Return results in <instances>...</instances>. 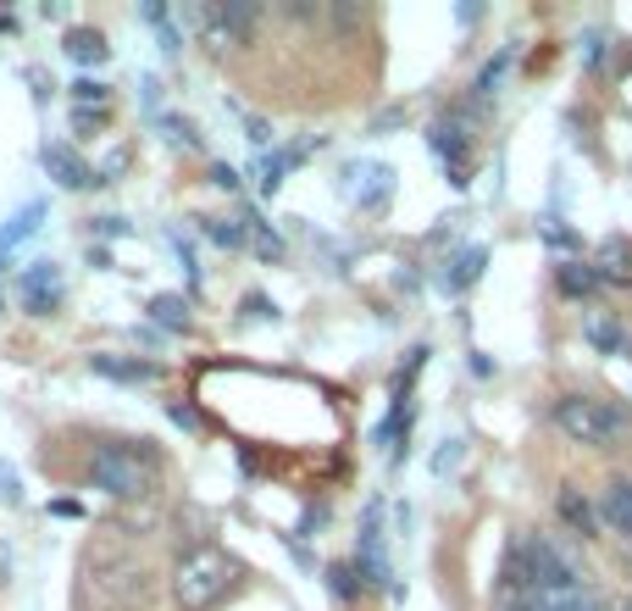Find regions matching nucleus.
I'll use <instances>...</instances> for the list:
<instances>
[{
    "label": "nucleus",
    "instance_id": "4",
    "mask_svg": "<svg viewBox=\"0 0 632 611\" xmlns=\"http://www.w3.org/2000/svg\"><path fill=\"white\" fill-rule=\"evenodd\" d=\"M238 578V561L222 556L217 545H201V550H189L178 561V573H172V595L183 611H211Z\"/></svg>",
    "mask_w": 632,
    "mask_h": 611
},
{
    "label": "nucleus",
    "instance_id": "16",
    "mask_svg": "<svg viewBox=\"0 0 632 611\" xmlns=\"http://www.w3.org/2000/svg\"><path fill=\"white\" fill-rule=\"evenodd\" d=\"M555 284H560L566 301H589V295L605 290L599 272H594V262H560V267H555Z\"/></svg>",
    "mask_w": 632,
    "mask_h": 611
},
{
    "label": "nucleus",
    "instance_id": "23",
    "mask_svg": "<svg viewBox=\"0 0 632 611\" xmlns=\"http://www.w3.org/2000/svg\"><path fill=\"white\" fill-rule=\"evenodd\" d=\"M151 322L167 328V334H183L189 328V301L183 295H151Z\"/></svg>",
    "mask_w": 632,
    "mask_h": 611
},
{
    "label": "nucleus",
    "instance_id": "2",
    "mask_svg": "<svg viewBox=\"0 0 632 611\" xmlns=\"http://www.w3.org/2000/svg\"><path fill=\"white\" fill-rule=\"evenodd\" d=\"M162 479V456L151 445H101L89 456V484L112 500H144Z\"/></svg>",
    "mask_w": 632,
    "mask_h": 611
},
{
    "label": "nucleus",
    "instance_id": "25",
    "mask_svg": "<svg viewBox=\"0 0 632 611\" xmlns=\"http://www.w3.org/2000/svg\"><path fill=\"white\" fill-rule=\"evenodd\" d=\"M327 589H333V600H356L366 584L356 578V568H350V561H333V568H327Z\"/></svg>",
    "mask_w": 632,
    "mask_h": 611
},
{
    "label": "nucleus",
    "instance_id": "8",
    "mask_svg": "<svg viewBox=\"0 0 632 611\" xmlns=\"http://www.w3.org/2000/svg\"><path fill=\"white\" fill-rule=\"evenodd\" d=\"M183 17L206 34V44H217V51H228V44H238L250 28H256V7H183Z\"/></svg>",
    "mask_w": 632,
    "mask_h": 611
},
{
    "label": "nucleus",
    "instance_id": "14",
    "mask_svg": "<svg viewBox=\"0 0 632 611\" xmlns=\"http://www.w3.org/2000/svg\"><path fill=\"white\" fill-rule=\"evenodd\" d=\"M599 523H605L610 534L632 539V479H616V484L605 489V500H599Z\"/></svg>",
    "mask_w": 632,
    "mask_h": 611
},
{
    "label": "nucleus",
    "instance_id": "38",
    "mask_svg": "<svg viewBox=\"0 0 632 611\" xmlns=\"http://www.w3.org/2000/svg\"><path fill=\"white\" fill-rule=\"evenodd\" d=\"M0 34H12V12H0Z\"/></svg>",
    "mask_w": 632,
    "mask_h": 611
},
{
    "label": "nucleus",
    "instance_id": "37",
    "mask_svg": "<svg viewBox=\"0 0 632 611\" xmlns=\"http://www.w3.org/2000/svg\"><path fill=\"white\" fill-rule=\"evenodd\" d=\"M89 267H112V251L106 245H89Z\"/></svg>",
    "mask_w": 632,
    "mask_h": 611
},
{
    "label": "nucleus",
    "instance_id": "1",
    "mask_svg": "<svg viewBox=\"0 0 632 611\" xmlns=\"http://www.w3.org/2000/svg\"><path fill=\"white\" fill-rule=\"evenodd\" d=\"M500 611H605V606L555 539L516 534L500 561Z\"/></svg>",
    "mask_w": 632,
    "mask_h": 611
},
{
    "label": "nucleus",
    "instance_id": "22",
    "mask_svg": "<svg viewBox=\"0 0 632 611\" xmlns=\"http://www.w3.org/2000/svg\"><path fill=\"white\" fill-rule=\"evenodd\" d=\"M560 517H566V529L582 534V539H594V529H599V511L582 500L577 489H560Z\"/></svg>",
    "mask_w": 632,
    "mask_h": 611
},
{
    "label": "nucleus",
    "instance_id": "33",
    "mask_svg": "<svg viewBox=\"0 0 632 611\" xmlns=\"http://www.w3.org/2000/svg\"><path fill=\"white\" fill-rule=\"evenodd\" d=\"M245 317H250V322H278V306H272L267 295H245Z\"/></svg>",
    "mask_w": 632,
    "mask_h": 611
},
{
    "label": "nucleus",
    "instance_id": "10",
    "mask_svg": "<svg viewBox=\"0 0 632 611\" xmlns=\"http://www.w3.org/2000/svg\"><path fill=\"white\" fill-rule=\"evenodd\" d=\"M482 267H489V251H482V245H461V251L444 256V267H439V290H444V295H466L477 278H482Z\"/></svg>",
    "mask_w": 632,
    "mask_h": 611
},
{
    "label": "nucleus",
    "instance_id": "30",
    "mask_svg": "<svg viewBox=\"0 0 632 611\" xmlns=\"http://www.w3.org/2000/svg\"><path fill=\"white\" fill-rule=\"evenodd\" d=\"M0 500L23 506V479H17V467H7V461H0Z\"/></svg>",
    "mask_w": 632,
    "mask_h": 611
},
{
    "label": "nucleus",
    "instance_id": "36",
    "mask_svg": "<svg viewBox=\"0 0 632 611\" xmlns=\"http://www.w3.org/2000/svg\"><path fill=\"white\" fill-rule=\"evenodd\" d=\"M211 183L233 195V190H238V173H233V167H211Z\"/></svg>",
    "mask_w": 632,
    "mask_h": 611
},
{
    "label": "nucleus",
    "instance_id": "7",
    "mask_svg": "<svg viewBox=\"0 0 632 611\" xmlns=\"http://www.w3.org/2000/svg\"><path fill=\"white\" fill-rule=\"evenodd\" d=\"M338 190H345L350 206H361L366 217H377L388 206V195H395V167H388V162H350Z\"/></svg>",
    "mask_w": 632,
    "mask_h": 611
},
{
    "label": "nucleus",
    "instance_id": "24",
    "mask_svg": "<svg viewBox=\"0 0 632 611\" xmlns=\"http://www.w3.org/2000/svg\"><path fill=\"white\" fill-rule=\"evenodd\" d=\"M139 17L156 28V39H162V51H167V56H178V51H183V34L172 28V12H167V7H156V0H151V7H139Z\"/></svg>",
    "mask_w": 632,
    "mask_h": 611
},
{
    "label": "nucleus",
    "instance_id": "6",
    "mask_svg": "<svg viewBox=\"0 0 632 611\" xmlns=\"http://www.w3.org/2000/svg\"><path fill=\"white\" fill-rule=\"evenodd\" d=\"M356 573L366 589H388L400 595L395 584V568H388V534H383V500H366V523L356 534Z\"/></svg>",
    "mask_w": 632,
    "mask_h": 611
},
{
    "label": "nucleus",
    "instance_id": "26",
    "mask_svg": "<svg viewBox=\"0 0 632 611\" xmlns=\"http://www.w3.org/2000/svg\"><path fill=\"white\" fill-rule=\"evenodd\" d=\"M73 101H78V112H89V106L101 112V106L112 101V89H106L101 78H78V84H73Z\"/></svg>",
    "mask_w": 632,
    "mask_h": 611
},
{
    "label": "nucleus",
    "instance_id": "21",
    "mask_svg": "<svg viewBox=\"0 0 632 611\" xmlns=\"http://www.w3.org/2000/svg\"><path fill=\"white\" fill-rule=\"evenodd\" d=\"M511 62H516L511 44H505V51H500L494 62H482V73H477V84H472V106H482V101H494V96H500V84H505Z\"/></svg>",
    "mask_w": 632,
    "mask_h": 611
},
{
    "label": "nucleus",
    "instance_id": "34",
    "mask_svg": "<svg viewBox=\"0 0 632 611\" xmlns=\"http://www.w3.org/2000/svg\"><path fill=\"white\" fill-rule=\"evenodd\" d=\"M94 233H101V240H122L128 222H122V217H94Z\"/></svg>",
    "mask_w": 632,
    "mask_h": 611
},
{
    "label": "nucleus",
    "instance_id": "35",
    "mask_svg": "<svg viewBox=\"0 0 632 611\" xmlns=\"http://www.w3.org/2000/svg\"><path fill=\"white\" fill-rule=\"evenodd\" d=\"M233 112H238V106H233ZM238 117H245V128H250V145H267V139H272L261 117H250V112H238Z\"/></svg>",
    "mask_w": 632,
    "mask_h": 611
},
{
    "label": "nucleus",
    "instance_id": "19",
    "mask_svg": "<svg viewBox=\"0 0 632 611\" xmlns=\"http://www.w3.org/2000/svg\"><path fill=\"white\" fill-rule=\"evenodd\" d=\"M39 217H44V201H28L23 212H12L7 222H0V256H12L28 233H39Z\"/></svg>",
    "mask_w": 632,
    "mask_h": 611
},
{
    "label": "nucleus",
    "instance_id": "12",
    "mask_svg": "<svg viewBox=\"0 0 632 611\" xmlns=\"http://www.w3.org/2000/svg\"><path fill=\"white\" fill-rule=\"evenodd\" d=\"M306 156H311V145H283V151L261 156V162H256V190H261V195H278V190H283V178L295 173Z\"/></svg>",
    "mask_w": 632,
    "mask_h": 611
},
{
    "label": "nucleus",
    "instance_id": "32",
    "mask_svg": "<svg viewBox=\"0 0 632 611\" xmlns=\"http://www.w3.org/2000/svg\"><path fill=\"white\" fill-rule=\"evenodd\" d=\"M167 417L178 422V429H189V434H201V411H194L189 400H172V406H167Z\"/></svg>",
    "mask_w": 632,
    "mask_h": 611
},
{
    "label": "nucleus",
    "instance_id": "18",
    "mask_svg": "<svg viewBox=\"0 0 632 611\" xmlns=\"http://www.w3.org/2000/svg\"><path fill=\"white\" fill-rule=\"evenodd\" d=\"M62 51H67L78 67H106V62H112V44H106V34H94V28H73Z\"/></svg>",
    "mask_w": 632,
    "mask_h": 611
},
{
    "label": "nucleus",
    "instance_id": "15",
    "mask_svg": "<svg viewBox=\"0 0 632 611\" xmlns=\"http://www.w3.org/2000/svg\"><path fill=\"white\" fill-rule=\"evenodd\" d=\"M582 340H589L599 356H627L632 351V334L616 317H589V322H582Z\"/></svg>",
    "mask_w": 632,
    "mask_h": 611
},
{
    "label": "nucleus",
    "instance_id": "13",
    "mask_svg": "<svg viewBox=\"0 0 632 611\" xmlns=\"http://www.w3.org/2000/svg\"><path fill=\"white\" fill-rule=\"evenodd\" d=\"M89 372L117 379V384H156V379H162L156 361H133V356H89Z\"/></svg>",
    "mask_w": 632,
    "mask_h": 611
},
{
    "label": "nucleus",
    "instance_id": "11",
    "mask_svg": "<svg viewBox=\"0 0 632 611\" xmlns=\"http://www.w3.org/2000/svg\"><path fill=\"white\" fill-rule=\"evenodd\" d=\"M39 162H44V173H51L62 190H89V183H101V178H94V167H89L73 145H44Z\"/></svg>",
    "mask_w": 632,
    "mask_h": 611
},
{
    "label": "nucleus",
    "instance_id": "3",
    "mask_svg": "<svg viewBox=\"0 0 632 611\" xmlns=\"http://www.w3.org/2000/svg\"><path fill=\"white\" fill-rule=\"evenodd\" d=\"M555 429L571 445L610 450L632 434V411L621 400H605V395H566V400H555Z\"/></svg>",
    "mask_w": 632,
    "mask_h": 611
},
{
    "label": "nucleus",
    "instance_id": "29",
    "mask_svg": "<svg viewBox=\"0 0 632 611\" xmlns=\"http://www.w3.org/2000/svg\"><path fill=\"white\" fill-rule=\"evenodd\" d=\"M461 456H466V440H444V450L439 456H433V473H455V467H461Z\"/></svg>",
    "mask_w": 632,
    "mask_h": 611
},
{
    "label": "nucleus",
    "instance_id": "9",
    "mask_svg": "<svg viewBox=\"0 0 632 611\" xmlns=\"http://www.w3.org/2000/svg\"><path fill=\"white\" fill-rule=\"evenodd\" d=\"M17 290H23V311L28 317H51L62 306V295H67V272L56 262H28Z\"/></svg>",
    "mask_w": 632,
    "mask_h": 611
},
{
    "label": "nucleus",
    "instance_id": "27",
    "mask_svg": "<svg viewBox=\"0 0 632 611\" xmlns=\"http://www.w3.org/2000/svg\"><path fill=\"white\" fill-rule=\"evenodd\" d=\"M162 128H167V139H172V145H183V151H201V128H194V123H183V117H156Z\"/></svg>",
    "mask_w": 632,
    "mask_h": 611
},
{
    "label": "nucleus",
    "instance_id": "17",
    "mask_svg": "<svg viewBox=\"0 0 632 611\" xmlns=\"http://www.w3.org/2000/svg\"><path fill=\"white\" fill-rule=\"evenodd\" d=\"M594 272H599V284H632V245L627 240H605L599 256H594Z\"/></svg>",
    "mask_w": 632,
    "mask_h": 611
},
{
    "label": "nucleus",
    "instance_id": "28",
    "mask_svg": "<svg viewBox=\"0 0 632 611\" xmlns=\"http://www.w3.org/2000/svg\"><path fill=\"white\" fill-rule=\"evenodd\" d=\"M577 56H582V67H589V73H594V67L605 62V34H599V28H589V34H582V39H577Z\"/></svg>",
    "mask_w": 632,
    "mask_h": 611
},
{
    "label": "nucleus",
    "instance_id": "5",
    "mask_svg": "<svg viewBox=\"0 0 632 611\" xmlns=\"http://www.w3.org/2000/svg\"><path fill=\"white\" fill-rule=\"evenodd\" d=\"M427 151L439 156L450 190H466L477 173V106H455L427 128Z\"/></svg>",
    "mask_w": 632,
    "mask_h": 611
},
{
    "label": "nucleus",
    "instance_id": "31",
    "mask_svg": "<svg viewBox=\"0 0 632 611\" xmlns=\"http://www.w3.org/2000/svg\"><path fill=\"white\" fill-rule=\"evenodd\" d=\"M172 251H178V267H183L189 290H194V284H201V267H194V245H189V240H178V233H172Z\"/></svg>",
    "mask_w": 632,
    "mask_h": 611
},
{
    "label": "nucleus",
    "instance_id": "20",
    "mask_svg": "<svg viewBox=\"0 0 632 611\" xmlns=\"http://www.w3.org/2000/svg\"><path fill=\"white\" fill-rule=\"evenodd\" d=\"M206 240L222 251H245L250 245V212L245 217H206Z\"/></svg>",
    "mask_w": 632,
    "mask_h": 611
}]
</instances>
